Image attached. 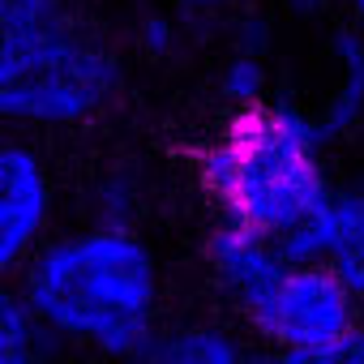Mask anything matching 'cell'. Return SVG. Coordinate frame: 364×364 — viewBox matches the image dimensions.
Masks as SVG:
<instances>
[{
	"label": "cell",
	"mask_w": 364,
	"mask_h": 364,
	"mask_svg": "<svg viewBox=\"0 0 364 364\" xmlns=\"http://www.w3.org/2000/svg\"><path fill=\"white\" fill-rule=\"evenodd\" d=\"M18 291L52 343L133 360L159 334L163 274L137 228L82 223L52 232L18 279Z\"/></svg>",
	"instance_id": "6da1fadb"
},
{
	"label": "cell",
	"mask_w": 364,
	"mask_h": 364,
	"mask_svg": "<svg viewBox=\"0 0 364 364\" xmlns=\"http://www.w3.org/2000/svg\"><path fill=\"white\" fill-rule=\"evenodd\" d=\"M198 176L223 219L270 240L321 215L334 193L326 137L313 124V112L283 99L236 112V120L202 150Z\"/></svg>",
	"instance_id": "7a4b0ae2"
},
{
	"label": "cell",
	"mask_w": 364,
	"mask_h": 364,
	"mask_svg": "<svg viewBox=\"0 0 364 364\" xmlns=\"http://www.w3.org/2000/svg\"><path fill=\"white\" fill-rule=\"evenodd\" d=\"M120 56L73 18L0 43V124L18 133L73 129L120 95Z\"/></svg>",
	"instance_id": "3957f363"
},
{
	"label": "cell",
	"mask_w": 364,
	"mask_h": 364,
	"mask_svg": "<svg viewBox=\"0 0 364 364\" xmlns=\"http://www.w3.org/2000/svg\"><path fill=\"white\" fill-rule=\"evenodd\" d=\"M253 338L270 351H321L364 330L360 296L330 266L283 262L249 300L236 304Z\"/></svg>",
	"instance_id": "277c9868"
},
{
	"label": "cell",
	"mask_w": 364,
	"mask_h": 364,
	"mask_svg": "<svg viewBox=\"0 0 364 364\" xmlns=\"http://www.w3.org/2000/svg\"><path fill=\"white\" fill-rule=\"evenodd\" d=\"M56 223V180L48 159L22 141L0 137V283H18Z\"/></svg>",
	"instance_id": "5b68a950"
},
{
	"label": "cell",
	"mask_w": 364,
	"mask_h": 364,
	"mask_svg": "<svg viewBox=\"0 0 364 364\" xmlns=\"http://www.w3.org/2000/svg\"><path fill=\"white\" fill-rule=\"evenodd\" d=\"M206 262H210V274L215 283L228 291L232 304L249 300L287 257L279 253V245L245 223H232V219H219V228L206 236Z\"/></svg>",
	"instance_id": "8992f818"
},
{
	"label": "cell",
	"mask_w": 364,
	"mask_h": 364,
	"mask_svg": "<svg viewBox=\"0 0 364 364\" xmlns=\"http://www.w3.org/2000/svg\"><path fill=\"white\" fill-rule=\"evenodd\" d=\"M129 364H262L253 343L215 321H189L159 330Z\"/></svg>",
	"instance_id": "52a82bcc"
},
{
	"label": "cell",
	"mask_w": 364,
	"mask_h": 364,
	"mask_svg": "<svg viewBox=\"0 0 364 364\" xmlns=\"http://www.w3.org/2000/svg\"><path fill=\"white\" fill-rule=\"evenodd\" d=\"M330 60H334V82L321 99V112H313V124L321 129L326 146L347 137L364 120V39L343 26L330 35Z\"/></svg>",
	"instance_id": "ba28073f"
},
{
	"label": "cell",
	"mask_w": 364,
	"mask_h": 364,
	"mask_svg": "<svg viewBox=\"0 0 364 364\" xmlns=\"http://www.w3.org/2000/svg\"><path fill=\"white\" fill-rule=\"evenodd\" d=\"M326 257L321 266H330L364 304V176L355 185H343L330 193L326 210Z\"/></svg>",
	"instance_id": "9c48e42d"
},
{
	"label": "cell",
	"mask_w": 364,
	"mask_h": 364,
	"mask_svg": "<svg viewBox=\"0 0 364 364\" xmlns=\"http://www.w3.org/2000/svg\"><path fill=\"white\" fill-rule=\"evenodd\" d=\"M56 343L26 309L18 283H0V364H48Z\"/></svg>",
	"instance_id": "30bf717a"
},
{
	"label": "cell",
	"mask_w": 364,
	"mask_h": 364,
	"mask_svg": "<svg viewBox=\"0 0 364 364\" xmlns=\"http://www.w3.org/2000/svg\"><path fill=\"white\" fill-rule=\"evenodd\" d=\"M266 90H270V65H266V52L232 48L228 60L219 65V95H223L236 112H249V107L266 103Z\"/></svg>",
	"instance_id": "8fae6325"
},
{
	"label": "cell",
	"mask_w": 364,
	"mask_h": 364,
	"mask_svg": "<svg viewBox=\"0 0 364 364\" xmlns=\"http://www.w3.org/2000/svg\"><path fill=\"white\" fill-rule=\"evenodd\" d=\"M95 219L90 223H112V228H133L137 219V206H141V193H137V180L129 171H112L95 185Z\"/></svg>",
	"instance_id": "7c38bea8"
},
{
	"label": "cell",
	"mask_w": 364,
	"mask_h": 364,
	"mask_svg": "<svg viewBox=\"0 0 364 364\" xmlns=\"http://www.w3.org/2000/svg\"><path fill=\"white\" fill-rule=\"evenodd\" d=\"M69 22L65 0H0V43Z\"/></svg>",
	"instance_id": "4fadbf2b"
},
{
	"label": "cell",
	"mask_w": 364,
	"mask_h": 364,
	"mask_svg": "<svg viewBox=\"0 0 364 364\" xmlns=\"http://www.w3.org/2000/svg\"><path fill=\"white\" fill-rule=\"evenodd\" d=\"M180 18H185V14H176V9H167V5L146 9V14L137 18V26H133L137 52L150 56V60L176 56V52H180V39H185V35H180Z\"/></svg>",
	"instance_id": "5bb4252c"
},
{
	"label": "cell",
	"mask_w": 364,
	"mask_h": 364,
	"mask_svg": "<svg viewBox=\"0 0 364 364\" xmlns=\"http://www.w3.org/2000/svg\"><path fill=\"white\" fill-rule=\"evenodd\" d=\"M262 364H364V330L321 351H266Z\"/></svg>",
	"instance_id": "9a60e30c"
},
{
	"label": "cell",
	"mask_w": 364,
	"mask_h": 364,
	"mask_svg": "<svg viewBox=\"0 0 364 364\" xmlns=\"http://www.w3.org/2000/svg\"><path fill=\"white\" fill-rule=\"evenodd\" d=\"M154 5H167L185 18H210V14H232V9H245L249 0H154Z\"/></svg>",
	"instance_id": "2e32d148"
},
{
	"label": "cell",
	"mask_w": 364,
	"mask_h": 364,
	"mask_svg": "<svg viewBox=\"0 0 364 364\" xmlns=\"http://www.w3.org/2000/svg\"><path fill=\"white\" fill-rule=\"evenodd\" d=\"M330 5L334 0H283V9L291 18H300V22H317L321 14H330Z\"/></svg>",
	"instance_id": "e0dca14e"
},
{
	"label": "cell",
	"mask_w": 364,
	"mask_h": 364,
	"mask_svg": "<svg viewBox=\"0 0 364 364\" xmlns=\"http://www.w3.org/2000/svg\"><path fill=\"white\" fill-rule=\"evenodd\" d=\"M347 14H351V31L364 39V0H347Z\"/></svg>",
	"instance_id": "ac0fdd59"
}]
</instances>
